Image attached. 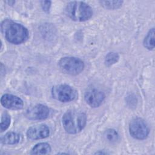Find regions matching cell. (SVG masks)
I'll return each instance as SVG.
<instances>
[{
	"label": "cell",
	"mask_w": 155,
	"mask_h": 155,
	"mask_svg": "<svg viewBox=\"0 0 155 155\" xmlns=\"http://www.w3.org/2000/svg\"><path fill=\"white\" fill-rule=\"evenodd\" d=\"M1 30L5 39L14 44H21L28 37V32L25 27L8 19L2 22Z\"/></svg>",
	"instance_id": "1"
},
{
	"label": "cell",
	"mask_w": 155,
	"mask_h": 155,
	"mask_svg": "<svg viewBox=\"0 0 155 155\" xmlns=\"http://www.w3.org/2000/svg\"><path fill=\"white\" fill-rule=\"evenodd\" d=\"M87 116L85 113L77 110L65 113L62 117V125L65 130L70 134L80 132L85 126Z\"/></svg>",
	"instance_id": "2"
},
{
	"label": "cell",
	"mask_w": 155,
	"mask_h": 155,
	"mask_svg": "<svg viewBox=\"0 0 155 155\" xmlns=\"http://www.w3.org/2000/svg\"><path fill=\"white\" fill-rule=\"evenodd\" d=\"M67 16L75 21H85L93 15L91 8L85 2L82 1L70 2L66 7Z\"/></svg>",
	"instance_id": "3"
},
{
	"label": "cell",
	"mask_w": 155,
	"mask_h": 155,
	"mask_svg": "<svg viewBox=\"0 0 155 155\" xmlns=\"http://www.w3.org/2000/svg\"><path fill=\"white\" fill-rule=\"evenodd\" d=\"M60 68L65 73L76 75L82 72L84 68V62L74 57H64L59 61Z\"/></svg>",
	"instance_id": "4"
},
{
	"label": "cell",
	"mask_w": 155,
	"mask_h": 155,
	"mask_svg": "<svg viewBox=\"0 0 155 155\" xmlns=\"http://www.w3.org/2000/svg\"><path fill=\"white\" fill-rule=\"evenodd\" d=\"M51 94L54 99L63 102H70L77 97L76 91L67 85H58L53 87Z\"/></svg>",
	"instance_id": "5"
},
{
	"label": "cell",
	"mask_w": 155,
	"mask_h": 155,
	"mask_svg": "<svg viewBox=\"0 0 155 155\" xmlns=\"http://www.w3.org/2000/svg\"><path fill=\"white\" fill-rule=\"evenodd\" d=\"M129 131L132 137L139 140L145 139L149 134L147 124L140 118H136L131 121Z\"/></svg>",
	"instance_id": "6"
},
{
	"label": "cell",
	"mask_w": 155,
	"mask_h": 155,
	"mask_svg": "<svg viewBox=\"0 0 155 155\" xmlns=\"http://www.w3.org/2000/svg\"><path fill=\"white\" fill-rule=\"evenodd\" d=\"M25 114L30 120H42L48 116L49 109L45 105L38 104L29 108Z\"/></svg>",
	"instance_id": "7"
},
{
	"label": "cell",
	"mask_w": 155,
	"mask_h": 155,
	"mask_svg": "<svg viewBox=\"0 0 155 155\" xmlns=\"http://www.w3.org/2000/svg\"><path fill=\"white\" fill-rule=\"evenodd\" d=\"M85 101L91 107H99L105 99L103 92L97 89H91L85 94Z\"/></svg>",
	"instance_id": "8"
},
{
	"label": "cell",
	"mask_w": 155,
	"mask_h": 155,
	"mask_svg": "<svg viewBox=\"0 0 155 155\" xmlns=\"http://www.w3.org/2000/svg\"><path fill=\"white\" fill-rule=\"evenodd\" d=\"M50 131L45 125H38L30 127L27 131V136L31 140H38L47 137Z\"/></svg>",
	"instance_id": "9"
},
{
	"label": "cell",
	"mask_w": 155,
	"mask_h": 155,
	"mask_svg": "<svg viewBox=\"0 0 155 155\" xmlns=\"http://www.w3.org/2000/svg\"><path fill=\"white\" fill-rule=\"evenodd\" d=\"M1 103L4 107L10 110H20L24 106V103L21 99L10 94L2 95L1 99Z\"/></svg>",
	"instance_id": "10"
},
{
	"label": "cell",
	"mask_w": 155,
	"mask_h": 155,
	"mask_svg": "<svg viewBox=\"0 0 155 155\" xmlns=\"http://www.w3.org/2000/svg\"><path fill=\"white\" fill-rule=\"evenodd\" d=\"M20 135L16 133L10 132L5 134L2 138L1 142L6 145H14L19 142Z\"/></svg>",
	"instance_id": "11"
},
{
	"label": "cell",
	"mask_w": 155,
	"mask_h": 155,
	"mask_svg": "<svg viewBox=\"0 0 155 155\" xmlns=\"http://www.w3.org/2000/svg\"><path fill=\"white\" fill-rule=\"evenodd\" d=\"M51 147L47 143H39L36 145L31 150L33 154H47L50 153Z\"/></svg>",
	"instance_id": "12"
},
{
	"label": "cell",
	"mask_w": 155,
	"mask_h": 155,
	"mask_svg": "<svg viewBox=\"0 0 155 155\" xmlns=\"http://www.w3.org/2000/svg\"><path fill=\"white\" fill-rule=\"evenodd\" d=\"M143 45L148 50H153L154 47V28H151L143 40Z\"/></svg>",
	"instance_id": "13"
},
{
	"label": "cell",
	"mask_w": 155,
	"mask_h": 155,
	"mask_svg": "<svg viewBox=\"0 0 155 155\" xmlns=\"http://www.w3.org/2000/svg\"><path fill=\"white\" fill-rule=\"evenodd\" d=\"M102 6L108 9H116L119 8L123 1H102L99 2Z\"/></svg>",
	"instance_id": "14"
},
{
	"label": "cell",
	"mask_w": 155,
	"mask_h": 155,
	"mask_svg": "<svg viewBox=\"0 0 155 155\" xmlns=\"http://www.w3.org/2000/svg\"><path fill=\"white\" fill-rule=\"evenodd\" d=\"M104 136L107 140V141L110 142H116L119 139V134L117 131L113 129H108L107 130L104 134Z\"/></svg>",
	"instance_id": "15"
},
{
	"label": "cell",
	"mask_w": 155,
	"mask_h": 155,
	"mask_svg": "<svg viewBox=\"0 0 155 155\" xmlns=\"http://www.w3.org/2000/svg\"><path fill=\"white\" fill-rule=\"evenodd\" d=\"M119 56L117 53L111 52L107 54L105 58V64L107 66L109 67L117 62L119 60Z\"/></svg>",
	"instance_id": "16"
},
{
	"label": "cell",
	"mask_w": 155,
	"mask_h": 155,
	"mask_svg": "<svg viewBox=\"0 0 155 155\" xmlns=\"http://www.w3.org/2000/svg\"><path fill=\"white\" fill-rule=\"evenodd\" d=\"M10 124V116L7 113H4L1 117V131L2 132L7 130Z\"/></svg>",
	"instance_id": "17"
},
{
	"label": "cell",
	"mask_w": 155,
	"mask_h": 155,
	"mask_svg": "<svg viewBox=\"0 0 155 155\" xmlns=\"http://www.w3.org/2000/svg\"><path fill=\"white\" fill-rule=\"evenodd\" d=\"M41 5L42 7V9L44 11L48 12L49 11L50 5H51V2L48 1H41Z\"/></svg>",
	"instance_id": "18"
}]
</instances>
